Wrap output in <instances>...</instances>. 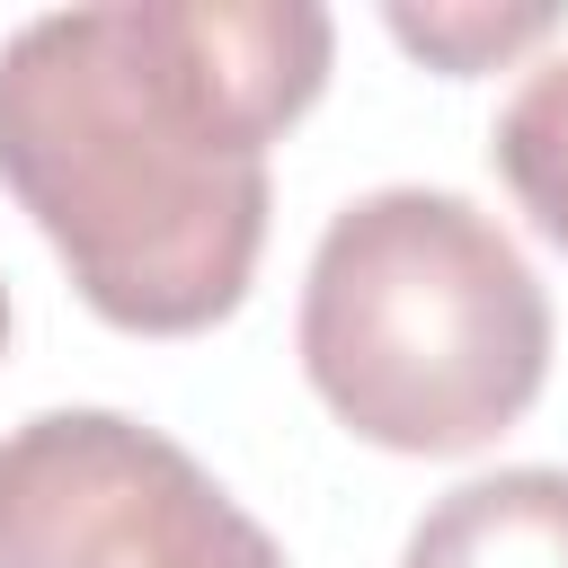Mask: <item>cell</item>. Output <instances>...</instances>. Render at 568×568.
I'll use <instances>...</instances> for the list:
<instances>
[{
	"label": "cell",
	"instance_id": "1",
	"mask_svg": "<svg viewBox=\"0 0 568 568\" xmlns=\"http://www.w3.org/2000/svg\"><path fill=\"white\" fill-rule=\"evenodd\" d=\"M311 0H106L0 44V186L80 302L133 337L240 311L266 248V142L328 89Z\"/></svg>",
	"mask_w": 568,
	"mask_h": 568
},
{
	"label": "cell",
	"instance_id": "2",
	"mask_svg": "<svg viewBox=\"0 0 568 568\" xmlns=\"http://www.w3.org/2000/svg\"><path fill=\"white\" fill-rule=\"evenodd\" d=\"M302 373L346 435L453 462L541 399L550 293L470 195L373 186L311 248Z\"/></svg>",
	"mask_w": 568,
	"mask_h": 568
},
{
	"label": "cell",
	"instance_id": "3",
	"mask_svg": "<svg viewBox=\"0 0 568 568\" xmlns=\"http://www.w3.org/2000/svg\"><path fill=\"white\" fill-rule=\"evenodd\" d=\"M0 568H284V550L160 426L44 408L0 435Z\"/></svg>",
	"mask_w": 568,
	"mask_h": 568
},
{
	"label": "cell",
	"instance_id": "4",
	"mask_svg": "<svg viewBox=\"0 0 568 568\" xmlns=\"http://www.w3.org/2000/svg\"><path fill=\"white\" fill-rule=\"evenodd\" d=\"M399 568H568V470L524 462L444 488L417 515Z\"/></svg>",
	"mask_w": 568,
	"mask_h": 568
},
{
	"label": "cell",
	"instance_id": "5",
	"mask_svg": "<svg viewBox=\"0 0 568 568\" xmlns=\"http://www.w3.org/2000/svg\"><path fill=\"white\" fill-rule=\"evenodd\" d=\"M488 160H497V178L515 186V204L532 213V231L568 248V53L541 62V71L506 98V115H497V133H488Z\"/></svg>",
	"mask_w": 568,
	"mask_h": 568
},
{
	"label": "cell",
	"instance_id": "6",
	"mask_svg": "<svg viewBox=\"0 0 568 568\" xmlns=\"http://www.w3.org/2000/svg\"><path fill=\"white\" fill-rule=\"evenodd\" d=\"M559 27V9H390V36L408 53H426L435 71H488L515 44H541Z\"/></svg>",
	"mask_w": 568,
	"mask_h": 568
},
{
	"label": "cell",
	"instance_id": "7",
	"mask_svg": "<svg viewBox=\"0 0 568 568\" xmlns=\"http://www.w3.org/2000/svg\"><path fill=\"white\" fill-rule=\"evenodd\" d=\"M0 346H9V284H0Z\"/></svg>",
	"mask_w": 568,
	"mask_h": 568
}]
</instances>
